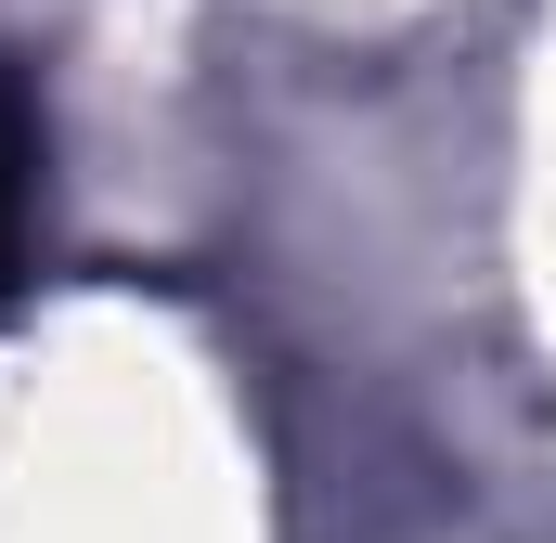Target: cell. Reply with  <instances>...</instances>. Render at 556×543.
I'll list each match as a JSON object with an SVG mask.
<instances>
[{"label": "cell", "instance_id": "obj_1", "mask_svg": "<svg viewBox=\"0 0 556 543\" xmlns=\"http://www.w3.org/2000/svg\"><path fill=\"white\" fill-rule=\"evenodd\" d=\"M13 207H26V142H13V117H0V260H13Z\"/></svg>", "mask_w": 556, "mask_h": 543}]
</instances>
